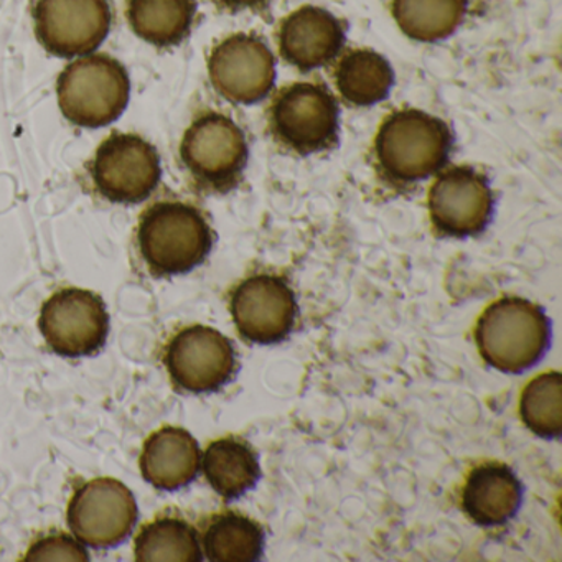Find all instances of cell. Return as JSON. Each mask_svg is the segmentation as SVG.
Listing matches in <instances>:
<instances>
[{"label":"cell","instance_id":"7","mask_svg":"<svg viewBox=\"0 0 562 562\" xmlns=\"http://www.w3.org/2000/svg\"><path fill=\"white\" fill-rule=\"evenodd\" d=\"M276 139L289 150L308 156L337 144L340 108L327 87L295 83L276 98L269 114Z\"/></svg>","mask_w":562,"mask_h":562},{"label":"cell","instance_id":"19","mask_svg":"<svg viewBox=\"0 0 562 562\" xmlns=\"http://www.w3.org/2000/svg\"><path fill=\"white\" fill-rule=\"evenodd\" d=\"M195 15V0H127L130 27L154 47L182 44L192 31Z\"/></svg>","mask_w":562,"mask_h":562},{"label":"cell","instance_id":"11","mask_svg":"<svg viewBox=\"0 0 562 562\" xmlns=\"http://www.w3.org/2000/svg\"><path fill=\"white\" fill-rule=\"evenodd\" d=\"M110 0H37L35 34L48 54L60 58L93 54L111 31Z\"/></svg>","mask_w":562,"mask_h":562},{"label":"cell","instance_id":"4","mask_svg":"<svg viewBox=\"0 0 562 562\" xmlns=\"http://www.w3.org/2000/svg\"><path fill=\"white\" fill-rule=\"evenodd\" d=\"M57 97L68 123L90 130L104 127L120 120L130 104V74L110 55H87L61 71Z\"/></svg>","mask_w":562,"mask_h":562},{"label":"cell","instance_id":"24","mask_svg":"<svg viewBox=\"0 0 562 562\" xmlns=\"http://www.w3.org/2000/svg\"><path fill=\"white\" fill-rule=\"evenodd\" d=\"M522 423L535 436L559 439L562 436V374H539L529 381L519 400Z\"/></svg>","mask_w":562,"mask_h":562},{"label":"cell","instance_id":"21","mask_svg":"<svg viewBox=\"0 0 562 562\" xmlns=\"http://www.w3.org/2000/svg\"><path fill=\"white\" fill-rule=\"evenodd\" d=\"M202 544L212 562H256L265 554L266 535L255 519L226 512L206 521Z\"/></svg>","mask_w":562,"mask_h":562},{"label":"cell","instance_id":"26","mask_svg":"<svg viewBox=\"0 0 562 562\" xmlns=\"http://www.w3.org/2000/svg\"><path fill=\"white\" fill-rule=\"evenodd\" d=\"M216 2L229 11H245V9L265 8L271 0H216Z\"/></svg>","mask_w":562,"mask_h":562},{"label":"cell","instance_id":"8","mask_svg":"<svg viewBox=\"0 0 562 562\" xmlns=\"http://www.w3.org/2000/svg\"><path fill=\"white\" fill-rule=\"evenodd\" d=\"M38 328L50 350L60 357H90L106 344L110 314L97 292L65 288L42 305Z\"/></svg>","mask_w":562,"mask_h":562},{"label":"cell","instance_id":"22","mask_svg":"<svg viewBox=\"0 0 562 562\" xmlns=\"http://www.w3.org/2000/svg\"><path fill=\"white\" fill-rule=\"evenodd\" d=\"M394 83L393 68L373 50H353L338 61L335 85L355 106H373L386 100Z\"/></svg>","mask_w":562,"mask_h":562},{"label":"cell","instance_id":"9","mask_svg":"<svg viewBox=\"0 0 562 562\" xmlns=\"http://www.w3.org/2000/svg\"><path fill=\"white\" fill-rule=\"evenodd\" d=\"M164 364L180 390L193 394L216 393L235 376L236 351L222 331L190 325L167 341Z\"/></svg>","mask_w":562,"mask_h":562},{"label":"cell","instance_id":"13","mask_svg":"<svg viewBox=\"0 0 562 562\" xmlns=\"http://www.w3.org/2000/svg\"><path fill=\"white\" fill-rule=\"evenodd\" d=\"M209 77L216 93L225 100L238 104L258 103L274 87V55L256 35H232L210 54Z\"/></svg>","mask_w":562,"mask_h":562},{"label":"cell","instance_id":"10","mask_svg":"<svg viewBox=\"0 0 562 562\" xmlns=\"http://www.w3.org/2000/svg\"><path fill=\"white\" fill-rule=\"evenodd\" d=\"M136 521L133 492L110 476L83 483L68 502V528L78 541L91 548H114L133 532Z\"/></svg>","mask_w":562,"mask_h":562},{"label":"cell","instance_id":"12","mask_svg":"<svg viewBox=\"0 0 562 562\" xmlns=\"http://www.w3.org/2000/svg\"><path fill=\"white\" fill-rule=\"evenodd\" d=\"M229 312L239 335L256 345L285 340L297 321V299L285 279L259 274L236 285Z\"/></svg>","mask_w":562,"mask_h":562},{"label":"cell","instance_id":"6","mask_svg":"<svg viewBox=\"0 0 562 562\" xmlns=\"http://www.w3.org/2000/svg\"><path fill=\"white\" fill-rule=\"evenodd\" d=\"M101 199L134 205L153 195L162 179L156 147L137 134L113 133L98 147L88 166Z\"/></svg>","mask_w":562,"mask_h":562},{"label":"cell","instance_id":"14","mask_svg":"<svg viewBox=\"0 0 562 562\" xmlns=\"http://www.w3.org/2000/svg\"><path fill=\"white\" fill-rule=\"evenodd\" d=\"M430 220L434 228L450 238L480 235L492 222L493 199L488 180L470 167H453L430 187Z\"/></svg>","mask_w":562,"mask_h":562},{"label":"cell","instance_id":"17","mask_svg":"<svg viewBox=\"0 0 562 562\" xmlns=\"http://www.w3.org/2000/svg\"><path fill=\"white\" fill-rule=\"evenodd\" d=\"M522 483L505 463H483L470 472L462 490V508L475 525H505L521 508Z\"/></svg>","mask_w":562,"mask_h":562},{"label":"cell","instance_id":"23","mask_svg":"<svg viewBox=\"0 0 562 562\" xmlns=\"http://www.w3.org/2000/svg\"><path fill=\"white\" fill-rule=\"evenodd\" d=\"M467 5V0H393V15L407 37L437 42L459 29Z\"/></svg>","mask_w":562,"mask_h":562},{"label":"cell","instance_id":"5","mask_svg":"<svg viewBox=\"0 0 562 562\" xmlns=\"http://www.w3.org/2000/svg\"><path fill=\"white\" fill-rule=\"evenodd\" d=\"M180 160L196 186L225 192L241 179L248 162V140L226 114H200L180 143Z\"/></svg>","mask_w":562,"mask_h":562},{"label":"cell","instance_id":"20","mask_svg":"<svg viewBox=\"0 0 562 562\" xmlns=\"http://www.w3.org/2000/svg\"><path fill=\"white\" fill-rule=\"evenodd\" d=\"M134 559L137 562L203 561L199 532L180 515H157L137 532Z\"/></svg>","mask_w":562,"mask_h":562},{"label":"cell","instance_id":"25","mask_svg":"<svg viewBox=\"0 0 562 562\" xmlns=\"http://www.w3.org/2000/svg\"><path fill=\"white\" fill-rule=\"evenodd\" d=\"M24 561H90L87 548L74 536L65 532L42 536L35 539L31 548L25 552Z\"/></svg>","mask_w":562,"mask_h":562},{"label":"cell","instance_id":"15","mask_svg":"<svg viewBox=\"0 0 562 562\" xmlns=\"http://www.w3.org/2000/svg\"><path fill=\"white\" fill-rule=\"evenodd\" d=\"M345 44L340 21L321 8H305L292 12L279 31L282 57L302 71L325 67L338 57Z\"/></svg>","mask_w":562,"mask_h":562},{"label":"cell","instance_id":"16","mask_svg":"<svg viewBox=\"0 0 562 562\" xmlns=\"http://www.w3.org/2000/svg\"><path fill=\"white\" fill-rule=\"evenodd\" d=\"M199 442L182 427H160L147 437L139 457L140 473L154 488L173 492L199 475Z\"/></svg>","mask_w":562,"mask_h":562},{"label":"cell","instance_id":"3","mask_svg":"<svg viewBox=\"0 0 562 562\" xmlns=\"http://www.w3.org/2000/svg\"><path fill=\"white\" fill-rule=\"evenodd\" d=\"M475 341L488 367L519 374L544 357L551 344V322L539 305L521 297H503L476 322Z\"/></svg>","mask_w":562,"mask_h":562},{"label":"cell","instance_id":"18","mask_svg":"<svg viewBox=\"0 0 562 562\" xmlns=\"http://www.w3.org/2000/svg\"><path fill=\"white\" fill-rule=\"evenodd\" d=\"M210 486L225 499H236L261 479L258 453L239 437H222L206 447L202 460Z\"/></svg>","mask_w":562,"mask_h":562},{"label":"cell","instance_id":"1","mask_svg":"<svg viewBox=\"0 0 562 562\" xmlns=\"http://www.w3.org/2000/svg\"><path fill=\"white\" fill-rule=\"evenodd\" d=\"M136 245L140 261L154 278L182 276L209 258L212 226L192 203L162 200L140 215Z\"/></svg>","mask_w":562,"mask_h":562},{"label":"cell","instance_id":"2","mask_svg":"<svg viewBox=\"0 0 562 562\" xmlns=\"http://www.w3.org/2000/svg\"><path fill=\"white\" fill-rule=\"evenodd\" d=\"M449 126L419 110H400L386 117L374 139V160L390 182H420L439 172L452 150Z\"/></svg>","mask_w":562,"mask_h":562}]
</instances>
